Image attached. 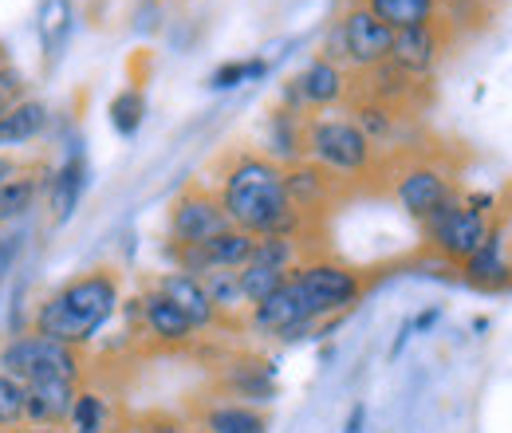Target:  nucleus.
<instances>
[{"mask_svg": "<svg viewBox=\"0 0 512 433\" xmlns=\"http://www.w3.org/2000/svg\"><path fill=\"white\" fill-rule=\"evenodd\" d=\"M142 115H146V99H142V91L127 87V91H119V95L111 99V126H115L123 138H130V134L142 126Z\"/></svg>", "mask_w": 512, "mask_h": 433, "instance_id": "nucleus-26", "label": "nucleus"}, {"mask_svg": "<svg viewBox=\"0 0 512 433\" xmlns=\"http://www.w3.org/2000/svg\"><path fill=\"white\" fill-rule=\"evenodd\" d=\"M71 0H44L40 4V44L48 56H60L67 48V36H71Z\"/></svg>", "mask_w": 512, "mask_h": 433, "instance_id": "nucleus-21", "label": "nucleus"}, {"mask_svg": "<svg viewBox=\"0 0 512 433\" xmlns=\"http://www.w3.org/2000/svg\"><path fill=\"white\" fill-rule=\"evenodd\" d=\"M0 371L12 374L16 382H40V378H71L79 382V355L75 347H67L60 339L48 335H20L0 351Z\"/></svg>", "mask_w": 512, "mask_h": 433, "instance_id": "nucleus-3", "label": "nucleus"}, {"mask_svg": "<svg viewBox=\"0 0 512 433\" xmlns=\"http://www.w3.org/2000/svg\"><path fill=\"white\" fill-rule=\"evenodd\" d=\"M83 189H87V162L79 154H71L64 166H60V174L52 178V217L56 221H67L75 213Z\"/></svg>", "mask_w": 512, "mask_h": 433, "instance_id": "nucleus-17", "label": "nucleus"}, {"mask_svg": "<svg viewBox=\"0 0 512 433\" xmlns=\"http://www.w3.org/2000/svg\"><path fill=\"white\" fill-rule=\"evenodd\" d=\"M256 75H264V60L225 63V67H217V71L209 75V87L225 91V87H237V83H245V79H256Z\"/></svg>", "mask_w": 512, "mask_h": 433, "instance_id": "nucleus-28", "label": "nucleus"}, {"mask_svg": "<svg viewBox=\"0 0 512 433\" xmlns=\"http://www.w3.org/2000/svg\"><path fill=\"white\" fill-rule=\"evenodd\" d=\"M438 52H442V40L430 24H418V28H402L394 32V44H390V63L410 71V75H422L438 63Z\"/></svg>", "mask_w": 512, "mask_h": 433, "instance_id": "nucleus-13", "label": "nucleus"}, {"mask_svg": "<svg viewBox=\"0 0 512 433\" xmlns=\"http://www.w3.org/2000/svg\"><path fill=\"white\" fill-rule=\"evenodd\" d=\"M12 178H16V162L12 158H0V186L12 182Z\"/></svg>", "mask_w": 512, "mask_h": 433, "instance_id": "nucleus-31", "label": "nucleus"}, {"mask_svg": "<svg viewBox=\"0 0 512 433\" xmlns=\"http://www.w3.org/2000/svg\"><path fill=\"white\" fill-rule=\"evenodd\" d=\"M292 284H296V292H300V304L304 311L320 323L323 315H335V311L351 308L355 300H359V292H363V280L351 272V268H343V264H304L300 272H292Z\"/></svg>", "mask_w": 512, "mask_h": 433, "instance_id": "nucleus-4", "label": "nucleus"}, {"mask_svg": "<svg viewBox=\"0 0 512 433\" xmlns=\"http://www.w3.org/2000/svg\"><path fill=\"white\" fill-rule=\"evenodd\" d=\"M71 433H111V410L99 394L79 390L75 394V410H71Z\"/></svg>", "mask_w": 512, "mask_h": 433, "instance_id": "nucleus-24", "label": "nucleus"}, {"mask_svg": "<svg viewBox=\"0 0 512 433\" xmlns=\"http://www.w3.org/2000/svg\"><path fill=\"white\" fill-rule=\"evenodd\" d=\"M449 197H453L449 193V178L442 170H434V166H414L398 182V201H402V209L414 221H430Z\"/></svg>", "mask_w": 512, "mask_h": 433, "instance_id": "nucleus-10", "label": "nucleus"}, {"mask_svg": "<svg viewBox=\"0 0 512 433\" xmlns=\"http://www.w3.org/2000/svg\"><path fill=\"white\" fill-rule=\"evenodd\" d=\"M347 433H363V406L351 410V422H347Z\"/></svg>", "mask_w": 512, "mask_h": 433, "instance_id": "nucleus-32", "label": "nucleus"}, {"mask_svg": "<svg viewBox=\"0 0 512 433\" xmlns=\"http://www.w3.org/2000/svg\"><path fill=\"white\" fill-rule=\"evenodd\" d=\"M308 150L320 158L327 170H339V174H355V170H363L371 162V138L355 123H343V119L312 123Z\"/></svg>", "mask_w": 512, "mask_h": 433, "instance_id": "nucleus-6", "label": "nucleus"}, {"mask_svg": "<svg viewBox=\"0 0 512 433\" xmlns=\"http://www.w3.org/2000/svg\"><path fill=\"white\" fill-rule=\"evenodd\" d=\"M367 8L383 20L390 32L430 24V16H434V0H367Z\"/></svg>", "mask_w": 512, "mask_h": 433, "instance_id": "nucleus-18", "label": "nucleus"}, {"mask_svg": "<svg viewBox=\"0 0 512 433\" xmlns=\"http://www.w3.org/2000/svg\"><path fill=\"white\" fill-rule=\"evenodd\" d=\"M253 323H256V331H264V335H280V339H300L304 331L316 327V319H312V315L304 311V304H300V292H296L292 276H288L264 304H256Z\"/></svg>", "mask_w": 512, "mask_h": 433, "instance_id": "nucleus-9", "label": "nucleus"}, {"mask_svg": "<svg viewBox=\"0 0 512 433\" xmlns=\"http://www.w3.org/2000/svg\"><path fill=\"white\" fill-rule=\"evenodd\" d=\"M339 44H343L347 60H355L359 67H379V63L390 60L394 32L371 8H351L343 16V24H339Z\"/></svg>", "mask_w": 512, "mask_h": 433, "instance_id": "nucleus-7", "label": "nucleus"}, {"mask_svg": "<svg viewBox=\"0 0 512 433\" xmlns=\"http://www.w3.org/2000/svg\"><path fill=\"white\" fill-rule=\"evenodd\" d=\"M44 123H48V107L36 99H24L8 115H0V142H28L44 130Z\"/></svg>", "mask_w": 512, "mask_h": 433, "instance_id": "nucleus-20", "label": "nucleus"}, {"mask_svg": "<svg viewBox=\"0 0 512 433\" xmlns=\"http://www.w3.org/2000/svg\"><path fill=\"white\" fill-rule=\"evenodd\" d=\"M115 308H119V280H115V272L99 268V272H87V276L64 284L60 292H52L36 308L32 331L60 339L67 347H79L99 335V327L115 315Z\"/></svg>", "mask_w": 512, "mask_h": 433, "instance_id": "nucleus-2", "label": "nucleus"}, {"mask_svg": "<svg viewBox=\"0 0 512 433\" xmlns=\"http://www.w3.org/2000/svg\"><path fill=\"white\" fill-rule=\"evenodd\" d=\"M205 433H268V414L249 402H217L201 414Z\"/></svg>", "mask_w": 512, "mask_h": 433, "instance_id": "nucleus-15", "label": "nucleus"}, {"mask_svg": "<svg viewBox=\"0 0 512 433\" xmlns=\"http://www.w3.org/2000/svg\"><path fill=\"white\" fill-rule=\"evenodd\" d=\"M28 426H64L75 410V382L71 378H40L28 382Z\"/></svg>", "mask_w": 512, "mask_h": 433, "instance_id": "nucleus-11", "label": "nucleus"}, {"mask_svg": "<svg viewBox=\"0 0 512 433\" xmlns=\"http://www.w3.org/2000/svg\"><path fill=\"white\" fill-rule=\"evenodd\" d=\"M16 252H20V241H16V237H0V284H4V276L12 272V264H16Z\"/></svg>", "mask_w": 512, "mask_h": 433, "instance_id": "nucleus-30", "label": "nucleus"}, {"mask_svg": "<svg viewBox=\"0 0 512 433\" xmlns=\"http://www.w3.org/2000/svg\"><path fill=\"white\" fill-rule=\"evenodd\" d=\"M142 319H146V327H150V335L158 339V343H170V347H178V343H190L193 339V327L190 319L182 315V311L174 308L162 292H150L146 300H142Z\"/></svg>", "mask_w": 512, "mask_h": 433, "instance_id": "nucleus-14", "label": "nucleus"}, {"mask_svg": "<svg viewBox=\"0 0 512 433\" xmlns=\"http://www.w3.org/2000/svg\"><path fill=\"white\" fill-rule=\"evenodd\" d=\"M292 272L288 268H276V264H264V260H249L241 268V292H245V304H264Z\"/></svg>", "mask_w": 512, "mask_h": 433, "instance_id": "nucleus-22", "label": "nucleus"}, {"mask_svg": "<svg viewBox=\"0 0 512 433\" xmlns=\"http://www.w3.org/2000/svg\"><path fill=\"white\" fill-rule=\"evenodd\" d=\"M213 300L217 311H233L245 304V292H241V268H213L205 276H197Z\"/></svg>", "mask_w": 512, "mask_h": 433, "instance_id": "nucleus-23", "label": "nucleus"}, {"mask_svg": "<svg viewBox=\"0 0 512 433\" xmlns=\"http://www.w3.org/2000/svg\"><path fill=\"white\" fill-rule=\"evenodd\" d=\"M296 91L308 99V103H335L343 95V71L331 60H316L300 79H296Z\"/></svg>", "mask_w": 512, "mask_h": 433, "instance_id": "nucleus-19", "label": "nucleus"}, {"mask_svg": "<svg viewBox=\"0 0 512 433\" xmlns=\"http://www.w3.org/2000/svg\"><path fill=\"white\" fill-rule=\"evenodd\" d=\"M225 229H229V217H225L221 201H213V197H205V193H186V197H178V205H174V213H170V233H174L178 248L205 245V241H213V237L225 233Z\"/></svg>", "mask_w": 512, "mask_h": 433, "instance_id": "nucleus-8", "label": "nucleus"}, {"mask_svg": "<svg viewBox=\"0 0 512 433\" xmlns=\"http://www.w3.org/2000/svg\"><path fill=\"white\" fill-rule=\"evenodd\" d=\"M221 209L233 229H245L253 237H288L296 221L284 174L268 158H241L229 170L221 189Z\"/></svg>", "mask_w": 512, "mask_h": 433, "instance_id": "nucleus-1", "label": "nucleus"}, {"mask_svg": "<svg viewBox=\"0 0 512 433\" xmlns=\"http://www.w3.org/2000/svg\"><path fill=\"white\" fill-rule=\"evenodd\" d=\"M158 292H162V296H166L174 308L182 311V315L190 319L197 331L213 327V323H217V315H221V311L213 308V300H209L205 284H201L197 276H190V272H170V276H162Z\"/></svg>", "mask_w": 512, "mask_h": 433, "instance_id": "nucleus-12", "label": "nucleus"}, {"mask_svg": "<svg viewBox=\"0 0 512 433\" xmlns=\"http://www.w3.org/2000/svg\"><path fill=\"white\" fill-rule=\"evenodd\" d=\"M28 390L24 382H16L12 374L0 371V433H12V430H24L28 422Z\"/></svg>", "mask_w": 512, "mask_h": 433, "instance_id": "nucleus-25", "label": "nucleus"}, {"mask_svg": "<svg viewBox=\"0 0 512 433\" xmlns=\"http://www.w3.org/2000/svg\"><path fill=\"white\" fill-rule=\"evenodd\" d=\"M20 433H64L60 426H24Z\"/></svg>", "mask_w": 512, "mask_h": 433, "instance_id": "nucleus-33", "label": "nucleus"}, {"mask_svg": "<svg viewBox=\"0 0 512 433\" xmlns=\"http://www.w3.org/2000/svg\"><path fill=\"white\" fill-rule=\"evenodd\" d=\"M461 268H465V280L477 284V288H505L512 268L505 264V252H501V233H489L485 245L477 248Z\"/></svg>", "mask_w": 512, "mask_h": 433, "instance_id": "nucleus-16", "label": "nucleus"}, {"mask_svg": "<svg viewBox=\"0 0 512 433\" xmlns=\"http://www.w3.org/2000/svg\"><path fill=\"white\" fill-rule=\"evenodd\" d=\"M20 95H24L20 71H16V67H0V115H8L16 103H24Z\"/></svg>", "mask_w": 512, "mask_h": 433, "instance_id": "nucleus-29", "label": "nucleus"}, {"mask_svg": "<svg viewBox=\"0 0 512 433\" xmlns=\"http://www.w3.org/2000/svg\"><path fill=\"white\" fill-rule=\"evenodd\" d=\"M32 201H36V182H32V178H12V182H4V186H0V225L12 221V217H20V213H28Z\"/></svg>", "mask_w": 512, "mask_h": 433, "instance_id": "nucleus-27", "label": "nucleus"}, {"mask_svg": "<svg viewBox=\"0 0 512 433\" xmlns=\"http://www.w3.org/2000/svg\"><path fill=\"white\" fill-rule=\"evenodd\" d=\"M485 201V197H481ZM477 201V205H481ZM477 205H461V201H453L449 197L446 205L426 221V237L434 241V248L446 256V260H453V264H465L477 248L485 245V237L493 233L489 229V221H485V209H477Z\"/></svg>", "mask_w": 512, "mask_h": 433, "instance_id": "nucleus-5", "label": "nucleus"}]
</instances>
